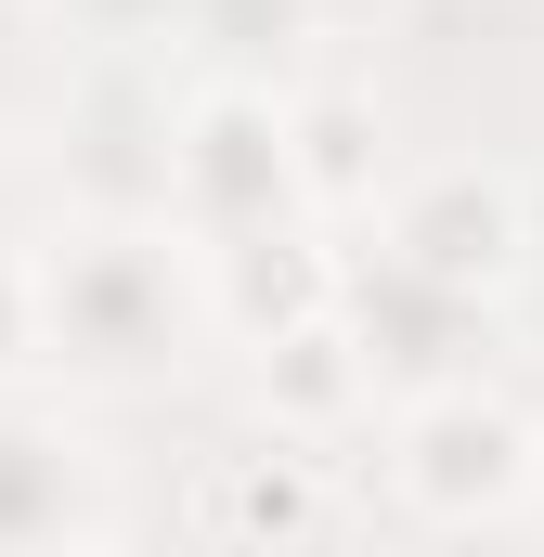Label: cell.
I'll list each match as a JSON object with an SVG mask.
<instances>
[{
	"instance_id": "7a4b0ae2",
	"label": "cell",
	"mask_w": 544,
	"mask_h": 557,
	"mask_svg": "<svg viewBox=\"0 0 544 557\" xmlns=\"http://www.w3.org/2000/svg\"><path fill=\"white\" fill-rule=\"evenodd\" d=\"M390 493L428 532H506L532 519V416L493 403L480 376H428L390 416Z\"/></svg>"
},
{
	"instance_id": "5b68a950",
	"label": "cell",
	"mask_w": 544,
	"mask_h": 557,
	"mask_svg": "<svg viewBox=\"0 0 544 557\" xmlns=\"http://www.w3.org/2000/svg\"><path fill=\"white\" fill-rule=\"evenodd\" d=\"M337 324L363 350V376L403 403L428 376H467V337H480V298H441V285L390 273V260H337Z\"/></svg>"
},
{
	"instance_id": "3957f363",
	"label": "cell",
	"mask_w": 544,
	"mask_h": 557,
	"mask_svg": "<svg viewBox=\"0 0 544 557\" xmlns=\"http://www.w3.org/2000/svg\"><path fill=\"white\" fill-rule=\"evenodd\" d=\"M376 260L493 311L506 285L532 273V195H519V169H480V156L403 169V182L376 195Z\"/></svg>"
},
{
	"instance_id": "8992f818",
	"label": "cell",
	"mask_w": 544,
	"mask_h": 557,
	"mask_svg": "<svg viewBox=\"0 0 544 557\" xmlns=\"http://www.w3.org/2000/svg\"><path fill=\"white\" fill-rule=\"evenodd\" d=\"M195 260H208V324H221L234 350H260L285 324H311V311H337V247H311V221L221 234V247H195Z\"/></svg>"
},
{
	"instance_id": "6da1fadb",
	"label": "cell",
	"mask_w": 544,
	"mask_h": 557,
	"mask_svg": "<svg viewBox=\"0 0 544 557\" xmlns=\"http://www.w3.org/2000/svg\"><path fill=\"white\" fill-rule=\"evenodd\" d=\"M208 324V260L169 208H91L39 247V363L78 376H156Z\"/></svg>"
},
{
	"instance_id": "9c48e42d",
	"label": "cell",
	"mask_w": 544,
	"mask_h": 557,
	"mask_svg": "<svg viewBox=\"0 0 544 557\" xmlns=\"http://www.w3.org/2000/svg\"><path fill=\"white\" fill-rule=\"evenodd\" d=\"M311 519H324V493H311V454L298 441L221 467V493H208V532H311Z\"/></svg>"
},
{
	"instance_id": "277c9868",
	"label": "cell",
	"mask_w": 544,
	"mask_h": 557,
	"mask_svg": "<svg viewBox=\"0 0 544 557\" xmlns=\"http://www.w3.org/2000/svg\"><path fill=\"white\" fill-rule=\"evenodd\" d=\"M169 221L195 247L260 234V221H311L298 208V169H285V104H272L260 78H195L169 104Z\"/></svg>"
},
{
	"instance_id": "7c38bea8",
	"label": "cell",
	"mask_w": 544,
	"mask_h": 557,
	"mask_svg": "<svg viewBox=\"0 0 544 557\" xmlns=\"http://www.w3.org/2000/svg\"><path fill=\"white\" fill-rule=\"evenodd\" d=\"M311 13H376V0H311Z\"/></svg>"
},
{
	"instance_id": "52a82bcc",
	"label": "cell",
	"mask_w": 544,
	"mask_h": 557,
	"mask_svg": "<svg viewBox=\"0 0 544 557\" xmlns=\"http://www.w3.org/2000/svg\"><path fill=\"white\" fill-rule=\"evenodd\" d=\"M104 454L52 416H0V545H104Z\"/></svg>"
},
{
	"instance_id": "30bf717a",
	"label": "cell",
	"mask_w": 544,
	"mask_h": 557,
	"mask_svg": "<svg viewBox=\"0 0 544 557\" xmlns=\"http://www.w3.org/2000/svg\"><path fill=\"white\" fill-rule=\"evenodd\" d=\"M26 363H39V260L0 247V376H26Z\"/></svg>"
},
{
	"instance_id": "ba28073f",
	"label": "cell",
	"mask_w": 544,
	"mask_h": 557,
	"mask_svg": "<svg viewBox=\"0 0 544 557\" xmlns=\"http://www.w3.org/2000/svg\"><path fill=\"white\" fill-rule=\"evenodd\" d=\"M285 169H298V208L311 221L376 208V104L363 91H298L285 104Z\"/></svg>"
},
{
	"instance_id": "8fae6325",
	"label": "cell",
	"mask_w": 544,
	"mask_h": 557,
	"mask_svg": "<svg viewBox=\"0 0 544 557\" xmlns=\"http://www.w3.org/2000/svg\"><path fill=\"white\" fill-rule=\"evenodd\" d=\"M532 519H544V428H532Z\"/></svg>"
}]
</instances>
